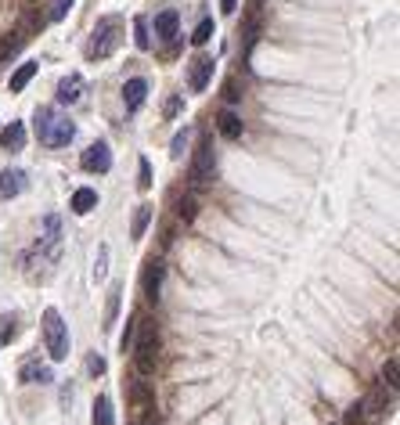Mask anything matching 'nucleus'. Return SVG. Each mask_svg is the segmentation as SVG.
Instances as JSON below:
<instances>
[{
	"label": "nucleus",
	"mask_w": 400,
	"mask_h": 425,
	"mask_svg": "<svg viewBox=\"0 0 400 425\" xmlns=\"http://www.w3.org/2000/svg\"><path fill=\"white\" fill-rule=\"evenodd\" d=\"M209 80H213V58H206V55L191 58V76H188V87L199 94V90H206V87H209Z\"/></svg>",
	"instance_id": "9b49d317"
},
{
	"label": "nucleus",
	"mask_w": 400,
	"mask_h": 425,
	"mask_svg": "<svg viewBox=\"0 0 400 425\" xmlns=\"http://www.w3.org/2000/svg\"><path fill=\"white\" fill-rule=\"evenodd\" d=\"M19 379H22L26 386H51V382H54V371H51L47 364H40V360H29V364H22Z\"/></svg>",
	"instance_id": "9d476101"
},
{
	"label": "nucleus",
	"mask_w": 400,
	"mask_h": 425,
	"mask_svg": "<svg viewBox=\"0 0 400 425\" xmlns=\"http://www.w3.org/2000/svg\"><path fill=\"white\" fill-rule=\"evenodd\" d=\"M80 166H83L87 173H108V170H112V148H108V141H94V144L83 151Z\"/></svg>",
	"instance_id": "0eeeda50"
},
{
	"label": "nucleus",
	"mask_w": 400,
	"mask_h": 425,
	"mask_svg": "<svg viewBox=\"0 0 400 425\" xmlns=\"http://www.w3.org/2000/svg\"><path fill=\"white\" fill-rule=\"evenodd\" d=\"M134 325H137V313L130 317V321H127V332H123V339H120V346H123V353H127V346L134 343Z\"/></svg>",
	"instance_id": "72a5a7b5"
},
{
	"label": "nucleus",
	"mask_w": 400,
	"mask_h": 425,
	"mask_svg": "<svg viewBox=\"0 0 400 425\" xmlns=\"http://www.w3.org/2000/svg\"><path fill=\"white\" fill-rule=\"evenodd\" d=\"M0 144H4L8 151H22L26 148V127L15 119L11 127H4V134H0Z\"/></svg>",
	"instance_id": "a211bd4d"
},
{
	"label": "nucleus",
	"mask_w": 400,
	"mask_h": 425,
	"mask_svg": "<svg viewBox=\"0 0 400 425\" xmlns=\"http://www.w3.org/2000/svg\"><path fill=\"white\" fill-rule=\"evenodd\" d=\"M181 112V97H169L166 101V116H177Z\"/></svg>",
	"instance_id": "e433bc0d"
},
{
	"label": "nucleus",
	"mask_w": 400,
	"mask_h": 425,
	"mask_svg": "<svg viewBox=\"0 0 400 425\" xmlns=\"http://www.w3.org/2000/svg\"><path fill=\"white\" fill-rule=\"evenodd\" d=\"M116 313H120V285H112V292H108V310H105V328L116 325Z\"/></svg>",
	"instance_id": "bb28decb"
},
{
	"label": "nucleus",
	"mask_w": 400,
	"mask_h": 425,
	"mask_svg": "<svg viewBox=\"0 0 400 425\" xmlns=\"http://www.w3.org/2000/svg\"><path fill=\"white\" fill-rule=\"evenodd\" d=\"M213 166H216V155H213V137L206 134L199 141V151H195V163H191V188H206L213 181Z\"/></svg>",
	"instance_id": "39448f33"
},
{
	"label": "nucleus",
	"mask_w": 400,
	"mask_h": 425,
	"mask_svg": "<svg viewBox=\"0 0 400 425\" xmlns=\"http://www.w3.org/2000/svg\"><path fill=\"white\" fill-rule=\"evenodd\" d=\"M94 205H98V191H94V188H76V191H73V212L87 217Z\"/></svg>",
	"instance_id": "6ab92c4d"
},
{
	"label": "nucleus",
	"mask_w": 400,
	"mask_h": 425,
	"mask_svg": "<svg viewBox=\"0 0 400 425\" xmlns=\"http://www.w3.org/2000/svg\"><path fill=\"white\" fill-rule=\"evenodd\" d=\"M43 343H47L51 360H65L69 357V325L62 321V313L54 306L43 310Z\"/></svg>",
	"instance_id": "7ed1b4c3"
},
{
	"label": "nucleus",
	"mask_w": 400,
	"mask_h": 425,
	"mask_svg": "<svg viewBox=\"0 0 400 425\" xmlns=\"http://www.w3.org/2000/svg\"><path fill=\"white\" fill-rule=\"evenodd\" d=\"M87 367H90V375H105V360H101L98 353H94V357L87 360Z\"/></svg>",
	"instance_id": "c9c22d12"
},
{
	"label": "nucleus",
	"mask_w": 400,
	"mask_h": 425,
	"mask_svg": "<svg viewBox=\"0 0 400 425\" xmlns=\"http://www.w3.org/2000/svg\"><path fill=\"white\" fill-rule=\"evenodd\" d=\"M130 397H134V404H137L141 411H152V404H155V397H152V389H148L144 382H134V386H130Z\"/></svg>",
	"instance_id": "393cba45"
},
{
	"label": "nucleus",
	"mask_w": 400,
	"mask_h": 425,
	"mask_svg": "<svg viewBox=\"0 0 400 425\" xmlns=\"http://www.w3.org/2000/svg\"><path fill=\"white\" fill-rule=\"evenodd\" d=\"M177 29H181V15L177 11H159L155 15V36L159 40H174Z\"/></svg>",
	"instance_id": "2eb2a0df"
},
{
	"label": "nucleus",
	"mask_w": 400,
	"mask_h": 425,
	"mask_svg": "<svg viewBox=\"0 0 400 425\" xmlns=\"http://www.w3.org/2000/svg\"><path fill=\"white\" fill-rule=\"evenodd\" d=\"M33 123H36V141L47 144V148H65L76 137V123L65 119V116H58V109H51V104L36 109Z\"/></svg>",
	"instance_id": "f257e3e1"
},
{
	"label": "nucleus",
	"mask_w": 400,
	"mask_h": 425,
	"mask_svg": "<svg viewBox=\"0 0 400 425\" xmlns=\"http://www.w3.org/2000/svg\"><path fill=\"white\" fill-rule=\"evenodd\" d=\"M26 40H29V36H26L22 29H11L4 40H0V65H4V62H11V58L19 55V50L26 47Z\"/></svg>",
	"instance_id": "dca6fc26"
},
{
	"label": "nucleus",
	"mask_w": 400,
	"mask_h": 425,
	"mask_svg": "<svg viewBox=\"0 0 400 425\" xmlns=\"http://www.w3.org/2000/svg\"><path fill=\"white\" fill-rule=\"evenodd\" d=\"M148 224H152V205H137L134 209V224H130V238H144Z\"/></svg>",
	"instance_id": "aec40b11"
},
{
	"label": "nucleus",
	"mask_w": 400,
	"mask_h": 425,
	"mask_svg": "<svg viewBox=\"0 0 400 425\" xmlns=\"http://www.w3.org/2000/svg\"><path fill=\"white\" fill-rule=\"evenodd\" d=\"M105 267H108V245H101V249H98V267H94V281H101V278H105Z\"/></svg>",
	"instance_id": "473e14b6"
},
{
	"label": "nucleus",
	"mask_w": 400,
	"mask_h": 425,
	"mask_svg": "<svg viewBox=\"0 0 400 425\" xmlns=\"http://www.w3.org/2000/svg\"><path fill=\"white\" fill-rule=\"evenodd\" d=\"M120 18H101L90 33V43H87V58H108L112 50L120 47Z\"/></svg>",
	"instance_id": "20e7f679"
},
{
	"label": "nucleus",
	"mask_w": 400,
	"mask_h": 425,
	"mask_svg": "<svg viewBox=\"0 0 400 425\" xmlns=\"http://www.w3.org/2000/svg\"><path fill=\"white\" fill-rule=\"evenodd\" d=\"M177 212H181V220H184V224H188V220H195V198H191V195H188V198H181Z\"/></svg>",
	"instance_id": "7c9ffc66"
},
{
	"label": "nucleus",
	"mask_w": 400,
	"mask_h": 425,
	"mask_svg": "<svg viewBox=\"0 0 400 425\" xmlns=\"http://www.w3.org/2000/svg\"><path fill=\"white\" fill-rule=\"evenodd\" d=\"M40 249H43L51 259L58 256V249H62V220L54 217V212H51V217H43V238H40Z\"/></svg>",
	"instance_id": "6e6552de"
},
{
	"label": "nucleus",
	"mask_w": 400,
	"mask_h": 425,
	"mask_svg": "<svg viewBox=\"0 0 400 425\" xmlns=\"http://www.w3.org/2000/svg\"><path fill=\"white\" fill-rule=\"evenodd\" d=\"M137 188L141 191L152 188V163H148V158H141V163H137Z\"/></svg>",
	"instance_id": "c756f323"
},
{
	"label": "nucleus",
	"mask_w": 400,
	"mask_h": 425,
	"mask_svg": "<svg viewBox=\"0 0 400 425\" xmlns=\"http://www.w3.org/2000/svg\"><path fill=\"white\" fill-rule=\"evenodd\" d=\"M223 97L231 101V104H235V101L242 97V94H238V83H235V80H227V83H223Z\"/></svg>",
	"instance_id": "f704fd0d"
},
{
	"label": "nucleus",
	"mask_w": 400,
	"mask_h": 425,
	"mask_svg": "<svg viewBox=\"0 0 400 425\" xmlns=\"http://www.w3.org/2000/svg\"><path fill=\"white\" fill-rule=\"evenodd\" d=\"M134 43H137V50H148V47H152V36H148V18H144V15H137V18H134Z\"/></svg>",
	"instance_id": "b1692460"
},
{
	"label": "nucleus",
	"mask_w": 400,
	"mask_h": 425,
	"mask_svg": "<svg viewBox=\"0 0 400 425\" xmlns=\"http://www.w3.org/2000/svg\"><path fill=\"white\" fill-rule=\"evenodd\" d=\"M144 97H148V83H144L141 76H134V80L123 83V104H127V112H137L141 104H144Z\"/></svg>",
	"instance_id": "f8f14e48"
},
{
	"label": "nucleus",
	"mask_w": 400,
	"mask_h": 425,
	"mask_svg": "<svg viewBox=\"0 0 400 425\" xmlns=\"http://www.w3.org/2000/svg\"><path fill=\"white\" fill-rule=\"evenodd\" d=\"M26 191V173L22 170H0V202H8Z\"/></svg>",
	"instance_id": "ddd939ff"
},
{
	"label": "nucleus",
	"mask_w": 400,
	"mask_h": 425,
	"mask_svg": "<svg viewBox=\"0 0 400 425\" xmlns=\"http://www.w3.org/2000/svg\"><path fill=\"white\" fill-rule=\"evenodd\" d=\"M220 11L223 15H235L238 11V0H220Z\"/></svg>",
	"instance_id": "4c0bfd02"
},
{
	"label": "nucleus",
	"mask_w": 400,
	"mask_h": 425,
	"mask_svg": "<svg viewBox=\"0 0 400 425\" xmlns=\"http://www.w3.org/2000/svg\"><path fill=\"white\" fill-rule=\"evenodd\" d=\"M83 76L80 72H69V76H62L58 80V90H54V94H58V104H76L80 97H83Z\"/></svg>",
	"instance_id": "1a4fd4ad"
},
{
	"label": "nucleus",
	"mask_w": 400,
	"mask_h": 425,
	"mask_svg": "<svg viewBox=\"0 0 400 425\" xmlns=\"http://www.w3.org/2000/svg\"><path fill=\"white\" fill-rule=\"evenodd\" d=\"M188 141H191V127L177 130V134H174V141H169V155L181 158V155H184V148H188Z\"/></svg>",
	"instance_id": "cd10ccee"
},
{
	"label": "nucleus",
	"mask_w": 400,
	"mask_h": 425,
	"mask_svg": "<svg viewBox=\"0 0 400 425\" xmlns=\"http://www.w3.org/2000/svg\"><path fill=\"white\" fill-rule=\"evenodd\" d=\"M382 379H386V386H389V389H396V357H389V360H386Z\"/></svg>",
	"instance_id": "2f4dec72"
},
{
	"label": "nucleus",
	"mask_w": 400,
	"mask_h": 425,
	"mask_svg": "<svg viewBox=\"0 0 400 425\" xmlns=\"http://www.w3.org/2000/svg\"><path fill=\"white\" fill-rule=\"evenodd\" d=\"M216 130H220V137H227V141H238L242 137V119L235 116V112H220L216 116Z\"/></svg>",
	"instance_id": "f3484780"
},
{
	"label": "nucleus",
	"mask_w": 400,
	"mask_h": 425,
	"mask_svg": "<svg viewBox=\"0 0 400 425\" xmlns=\"http://www.w3.org/2000/svg\"><path fill=\"white\" fill-rule=\"evenodd\" d=\"M137 346H134V364H137V375H152L155 371V357H159V325L155 317H137Z\"/></svg>",
	"instance_id": "f03ea898"
},
{
	"label": "nucleus",
	"mask_w": 400,
	"mask_h": 425,
	"mask_svg": "<svg viewBox=\"0 0 400 425\" xmlns=\"http://www.w3.org/2000/svg\"><path fill=\"white\" fill-rule=\"evenodd\" d=\"M76 4V0H54L51 4V11H47V22H62L65 15H69V8Z\"/></svg>",
	"instance_id": "c85d7f7f"
},
{
	"label": "nucleus",
	"mask_w": 400,
	"mask_h": 425,
	"mask_svg": "<svg viewBox=\"0 0 400 425\" xmlns=\"http://www.w3.org/2000/svg\"><path fill=\"white\" fill-rule=\"evenodd\" d=\"M159 289H162V263L152 259L148 271H144V299H148V303H159Z\"/></svg>",
	"instance_id": "4468645a"
},
{
	"label": "nucleus",
	"mask_w": 400,
	"mask_h": 425,
	"mask_svg": "<svg viewBox=\"0 0 400 425\" xmlns=\"http://www.w3.org/2000/svg\"><path fill=\"white\" fill-rule=\"evenodd\" d=\"M94 425H116V414H112V400L108 397H98L94 400Z\"/></svg>",
	"instance_id": "412c9836"
},
{
	"label": "nucleus",
	"mask_w": 400,
	"mask_h": 425,
	"mask_svg": "<svg viewBox=\"0 0 400 425\" xmlns=\"http://www.w3.org/2000/svg\"><path fill=\"white\" fill-rule=\"evenodd\" d=\"M213 29H216V26H213V18H202V22L195 26V33H191V43H195V47L209 43V40H213Z\"/></svg>",
	"instance_id": "a878e982"
},
{
	"label": "nucleus",
	"mask_w": 400,
	"mask_h": 425,
	"mask_svg": "<svg viewBox=\"0 0 400 425\" xmlns=\"http://www.w3.org/2000/svg\"><path fill=\"white\" fill-rule=\"evenodd\" d=\"M15 335H19V317H11V313H0V346H8Z\"/></svg>",
	"instance_id": "5701e85b"
},
{
	"label": "nucleus",
	"mask_w": 400,
	"mask_h": 425,
	"mask_svg": "<svg viewBox=\"0 0 400 425\" xmlns=\"http://www.w3.org/2000/svg\"><path fill=\"white\" fill-rule=\"evenodd\" d=\"M386 407H389V393H386V386H375V389H372V393L357 404L361 421H368V425L382 421V418H386Z\"/></svg>",
	"instance_id": "423d86ee"
},
{
	"label": "nucleus",
	"mask_w": 400,
	"mask_h": 425,
	"mask_svg": "<svg viewBox=\"0 0 400 425\" xmlns=\"http://www.w3.org/2000/svg\"><path fill=\"white\" fill-rule=\"evenodd\" d=\"M36 69H40L36 62H26V65H19V69H15V76H11V90H15V94H19V90H26V83L36 76Z\"/></svg>",
	"instance_id": "4be33fe9"
}]
</instances>
